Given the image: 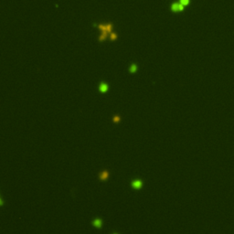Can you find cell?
<instances>
[{"label":"cell","mask_w":234,"mask_h":234,"mask_svg":"<svg viewBox=\"0 0 234 234\" xmlns=\"http://www.w3.org/2000/svg\"><path fill=\"white\" fill-rule=\"evenodd\" d=\"M108 178H109V173L107 172V171H103V172L100 175V179H101L102 181H105Z\"/></svg>","instance_id":"8992f818"},{"label":"cell","mask_w":234,"mask_h":234,"mask_svg":"<svg viewBox=\"0 0 234 234\" xmlns=\"http://www.w3.org/2000/svg\"><path fill=\"white\" fill-rule=\"evenodd\" d=\"M108 90H109V85L107 84L106 82H101L99 84V91L102 92V93H105V92H107L108 91Z\"/></svg>","instance_id":"3957f363"},{"label":"cell","mask_w":234,"mask_h":234,"mask_svg":"<svg viewBox=\"0 0 234 234\" xmlns=\"http://www.w3.org/2000/svg\"><path fill=\"white\" fill-rule=\"evenodd\" d=\"M136 70H137V66H136L135 64L131 65V67H130V69H129V71H130L131 73H135Z\"/></svg>","instance_id":"52a82bcc"},{"label":"cell","mask_w":234,"mask_h":234,"mask_svg":"<svg viewBox=\"0 0 234 234\" xmlns=\"http://www.w3.org/2000/svg\"><path fill=\"white\" fill-rule=\"evenodd\" d=\"M184 6L181 5L180 3H174L172 6H171V10L174 12H178V11H182L184 10Z\"/></svg>","instance_id":"7a4b0ae2"},{"label":"cell","mask_w":234,"mask_h":234,"mask_svg":"<svg viewBox=\"0 0 234 234\" xmlns=\"http://www.w3.org/2000/svg\"><path fill=\"white\" fill-rule=\"evenodd\" d=\"M120 120H121V117L117 116V115L113 116V121L114 123H119V122H120Z\"/></svg>","instance_id":"9c48e42d"},{"label":"cell","mask_w":234,"mask_h":234,"mask_svg":"<svg viewBox=\"0 0 234 234\" xmlns=\"http://www.w3.org/2000/svg\"><path fill=\"white\" fill-rule=\"evenodd\" d=\"M181 5H183L184 7H186L187 6L188 4H189V0H180V2H179Z\"/></svg>","instance_id":"ba28073f"},{"label":"cell","mask_w":234,"mask_h":234,"mask_svg":"<svg viewBox=\"0 0 234 234\" xmlns=\"http://www.w3.org/2000/svg\"><path fill=\"white\" fill-rule=\"evenodd\" d=\"M3 204V200L1 199V198H0V205H2Z\"/></svg>","instance_id":"30bf717a"},{"label":"cell","mask_w":234,"mask_h":234,"mask_svg":"<svg viewBox=\"0 0 234 234\" xmlns=\"http://www.w3.org/2000/svg\"><path fill=\"white\" fill-rule=\"evenodd\" d=\"M92 225L95 228H101L103 225V221L100 219H95V220L92 221Z\"/></svg>","instance_id":"5b68a950"},{"label":"cell","mask_w":234,"mask_h":234,"mask_svg":"<svg viewBox=\"0 0 234 234\" xmlns=\"http://www.w3.org/2000/svg\"><path fill=\"white\" fill-rule=\"evenodd\" d=\"M143 186V182L139 179H136V180H134L132 182V186L134 188V189H140Z\"/></svg>","instance_id":"277c9868"},{"label":"cell","mask_w":234,"mask_h":234,"mask_svg":"<svg viewBox=\"0 0 234 234\" xmlns=\"http://www.w3.org/2000/svg\"><path fill=\"white\" fill-rule=\"evenodd\" d=\"M113 234H117V233H113Z\"/></svg>","instance_id":"8fae6325"},{"label":"cell","mask_w":234,"mask_h":234,"mask_svg":"<svg viewBox=\"0 0 234 234\" xmlns=\"http://www.w3.org/2000/svg\"><path fill=\"white\" fill-rule=\"evenodd\" d=\"M97 28L102 31V35L100 36L99 40H100V41H103V40H104V39L107 38V35H108V33H111L112 28H113V25H112V24L98 25V26H97Z\"/></svg>","instance_id":"6da1fadb"}]
</instances>
